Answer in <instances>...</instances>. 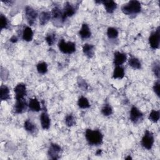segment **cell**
Here are the masks:
<instances>
[{
  "label": "cell",
  "instance_id": "obj_1",
  "mask_svg": "<svg viewBox=\"0 0 160 160\" xmlns=\"http://www.w3.org/2000/svg\"><path fill=\"white\" fill-rule=\"evenodd\" d=\"M86 139L90 145L98 146L103 142V136L99 130H92L88 129L85 134Z\"/></svg>",
  "mask_w": 160,
  "mask_h": 160
},
{
  "label": "cell",
  "instance_id": "obj_2",
  "mask_svg": "<svg viewBox=\"0 0 160 160\" xmlns=\"http://www.w3.org/2000/svg\"><path fill=\"white\" fill-rule=\"evenodd\" d=\"M141 6L140 3L135 0L130 1L127 4L124 5L121 8L123 13L127 15H136L141 12Z\"/></svg>",
  "mask_w": 160,
  "mask_h": 160
},
{
  "label": "cell",
  "instance_id": "obj_3",
  "mask_svg": "<svg viewBox=\"0 0 160 160\" xmlns=\"http://www.w3.org/2000/svg\"><path fill=\"white\" fill-rule=\"evenodd\" d=\"M59 50L64 54H72L76 51L75 44L73 42H65L64 40H61L58 43Z\"/></svg>",
  "mask_w": 160,
  "mask_h": 160
},
{
  "label": "cell",
  "instance_id": "obj_4",
  "mask_svg": "<svg viewBox=\"0 0 160 160\" xmlns=\"http://www.w3.org/2000/svg\"><path fill=\"white\" fill-rule=\"evenodd\" d=\"M153 143H154V137L152 133H151L148 130L146 131L141 140L142 146L147 149H151V148L153 147Z\"/></svg>",
  "mask_w": 160,
  "mask_h": 160
},
{
  "label": "cell",
  "instance_id": "obj_5",
  "mask_svg": "<svg viewBox=\"0 0 160 160\" xmlns=\"http://www.w3.org/2000/svg\"><path fill=\"white\" fill-rule=\"evenodd\" d=\"M160 41V33H159V27H158L156 31L151 33L149 38V43L150 46L152 49H158L159 46Z\"/></svg>",
  "mask_w": 160,
  "mask_h": 160
},
{
  "label": "cell",
  "instance_id": "obj_6",
  "mask_svg": "<svg viewBox=\"0 0 160 160\" xmlns=\"http://www.w3.org/2000/svg\"><path fill=\"white\" fill-rule=\"evenodd\" d=\"M25 13L27 21L30 25H33L37 18L38 13L37 12L31 7H27L25 9Z\"/></svg>",
  "mask_w": 160,
  "mask_h": 160
},
{
  "label": "cell",
  "instance_id": "obj_7",
  "mask_svg": "<svg viewBox=\"0 0 160 160\" xmlns=\"http://www.w3.org/2000/svg\"><path fill=\"white\" fill-rule=\"evenodd\" d=\"M15 93L16 100L24 98L26 95V85L23 83H19L14 89Z\"/></svg>",
  "mask_w": 160,
  "mask_h": 160
},
{
  "label": "cell",
  "instance_id": "obj_8",
  "mask_svg": "<svg viewBox=\"0 0 160 160\" xmlns=\"http://www.w3.org/2000/svg\"><path fill=\"white\" fill-rule=\"evenodd\" d=\"M61 151V147L54 143H52L48 151V155L52 159H58L59 158V153Z\"/></svg>",
  "mask_w": 160,
  "mask_h": 160
},
{
  "label": "cell",
  "instance_id": "obj_9",
  "mask_svg": "<svg viewBox=\"0 0 160 160\" xmlns=\"http://www.w3.org/2000/svg\"><path fill=\"white\" fill-rule=\"evenodd\" d=\"M27 106V103L24 98L16 100V102L15 106V111L18 114L22 113L26 110Z\"/></svg>",
  "mask_w": 160,
  "mask_h": 160
},
{
  "label": "cell",
  "instance_id": "obj_10",
  "mask_svg": "<svg viewBox=\"0 0 160 160\" xmlns=\"http://www.w3.org/2000/svg\"><path fill=\"white\" fill-rule=\"evenodd\" d=\"M76 12V8L73 7L69 3L67 2L64 5V10L63 12V19L64 21L68 17L72 16Z\"/></svg>",
  "mask_w": 160,
  "mask_h": 160
},
{
  "label": "cell",
  "instance_id": "obj_11",
  "mask_svg": "<svg viewBox=\"0 0 160 160\" xmlns=\"http://www.w3.org/2000/svg\"><path fill=\"white\" fill-rule=\"evenodd\" d=\"M143 113L135 106L132 107L130 111V120L134 123H137L143 118Z\"/></svg>",
  "mask_w": 160,
  "mask_h": 160
},
{
  "label": "cell",
  "instance_id": "obj_12",
  "mask_svg": "<svg viewBox=\"0 0 160 160\" xmlns=\"http://www.w3.org/2000/svg\"><path fill=\"white\" fill-rule=\"evenodd\" d=\"M127 59V56L125 53L120 52H115L114 54V64L116 66H120L123 64Z\"/></svg>",
  "mask_w": 160,
  "mask_h": 160
},
{
  "label": "cell",
  "instance_id": "obj_13",
  "mask_svg": "<svg viewBox=\"0 0 160 160\" xmlns=\"http://www.w3.org/2000/svg\"><path fill=\"white\" fill-rule=\"evenodd\" d=\"M101 3L103 4L106 11L108 13H113L117 8V4L111 0H104L101 1Z\"/></svg>",
  "mask_w": 160,
  "mask_h": 160
},
{
  "label": "cell",
  "instance_id": "obj_14",
  "mask_svg": "<svg viewBox=\"0 0 160 160\" xmlns=\"http://www.w3.org/2000/svg\"><path fill=\"white\" fill-rule=\"evenodd\" d=\"M79 35L83 39H87L91 36L92 33H91L90 29L87 24H86V23L83 24L82 27L79 32Z\"/></svg>",
  "mask_w": 160,
  "mask_h": 160
},
{
  "label": "cell",
  "instance_id": "obj_15",
  "mask_svg": "<svg viewBox=\"0 0 160 160\" xmlns=\"http://www.w3.org/2000/svg\"><path fill=\"white\" fill-rule=\"evenodd\" d=\"M40 120H41V124L43 129H48L51 124L50 119L49 118L48 115L46 112L43 113L41 115Z\"/></svg>",
  "mask_w": 160,
  "mask_h": 160
},
{
  "label": "cell",
  "instance_id": "obj_16",
  "mask_svg": "<svg viewBox=\"0 0 160 160\" xmlns=\"http://www.w3.org/2000/svg\"><path fill=\"white\" fill-rule=\"evenodd\" d=\"M28 106H29L30 110L32 111L38 112L41 110L40 104L39 101H38V100L36 98H32V99L30 100Z\"/></svg>",
  "mask_w": 160,
  "mask_h": 160
},
{
  "label": "cell",
  "instance_id": "obj_17",
  "mask_svg": "<svg viewBox=\"0 0 160 160\" xmlns=\"http://www.w3.org/2000/svg\"><path fill=\"white\" fill-rule=\"evenodd\" d=\"M94 46L90 44H85L83 47L84 54L88 58H92L94 55Z\"/></svg>",
  "mask_w": 160,
  "mask_h": 160
},
{
  "label": "cell",
  "instance_id": "obj_18",
  "mask_svg": "<svg viewBox=\"0 0 160 160\" xmlns=\"http://www.w3.org/2000/svg\"><path fill=\"white\" fill-rule=\"evenodd\" d=\"M125 76L124 68L120 66H116L114 69L113 78L114 79H122Z\"/></svg>",
  "mask_w": 160,
  "mask_h": 160
},
{
  "label": "cell",
  "instance_id": "obj_19",
  "mask_svg": "<svg viewBox=\"0 0 160 160\" xmlns=\"http://www.w3.org/2000/svg\"><path fill=\"white\" fill-rule=\"evenodd\" d=\"M33 33L31 28L26 27L23 33V39L26 41H31L33 40Z\"/></svg>",
  "mask_w": 160,
  "mask_h": 160
},
{
  "label": "cell",
  "instance_id": "obj_20",
  "mask_svg": "<svg viewBox=\"0 0 160 160\" xmlns=\"http://www.w3.org/2000/svg\"><path fill=\"white\" fill-rule=\"evenodd\" d=\"M51 14L49 12H42L40 15V23L41 25H45L50 20Z\"/></svg>",
  "mask_w": 160,
  "mask_h": 160
},
{
  "label": "cell",
  "instance_id": "obj_21",
  "mask_svg": "<svg viewBox=\"0 0 160 160\" xmlns=\"http://www.w3.org/2000/svg\"><path fill=\"white\" fill-rule=\"evenodd\" d=\"M1 100L6 101L10 99V90L9 88L5 85H2L1 87Z\"/></svg>",
  "mask_w": 160,
  "mask_h": 160
},
{
  "label": "cell",
  "instance_id": "obj_22",
  "mask_svg": "<svg viewBox=\"0 0 160 160\" xmlns=\"http://www.w3.org/2000/svg\"><path fill=\"white\" fill-rule=\"evenodd\" d=\"M52 18L54 20H61L62 22H63V12H61L58 8L55 7L53 9L52 13H51Z\"/></svg>",
  "mask_w": 160,
  "mask_h": 160
},
{
  "label": "cell",
  "instance_id": "obj_23",
  "mask_svg": "<svg viewBox=\"0 0 160 160\" xmlns=\"http://www.w3.org/2000/svg\"><path fill=\"white\" fill-rule=\"evenodd\" d=\"M78 105L80 108H82V109L88 108L90 106L88 99L83 96L81 97L78 100Z\"/></svg>",
  "mask_w": 160,
  "mask_h": 160
},
{
  "label": "cell",
  "instance_id": "obj_24",
  "mask_svg": "<svg viewBox=\"0 0 160 160\" xmlns=\"http://www.w3.org/2000/svg\"><path fill=\"white\" fill-rule=\"evenodd\" d=\"M129 64L134 69H140L141 67L139 60L136 58H131L129 60Z\"/></svg>",
  "mask_w": 160,
  "mask_h": 160
},
{
  "label": "cell",
  "instance_id": "obj_25",
  "mask_svg": "<svg viewBox=\"0 0 160 160\" xmlns=\"http://www.w3.org/2000/svg\"><path fill=\"white\" fill-rule=\"evenodd\" d=\"M25 129L31 133H34L35 131H36V126L35 125H34L31 121H30V120H26L25 122Z\"/></svg>",
  "mask_w": 160,
  "mask_h": 160
},
{
  "label": "cell",
  "instance_id": "obj_26",
  "mask_svg": "<svg viewBox=\"0 0 160 160\" xmlns=\"http://www.w3.org/2000/svg\"><path fill=\"white\" fill-rule=\"evenodd\" d=\"M37 70L40 74H45L48 71V65L45 62L40 63L37 65Z\"/></svg>",
  "mask_w": 160,
  "mask_h": 160
},
{
  "label": "cell",
  "instance_id": "obj_27",
  "mask_svg": "<svg viewBox=\"0 0 160 160\" xmlns=\"http://www.w3.org/2000/svg\"><path fill=\"white\" fill-rule=\"evenodd\" d=\"M107 35L110 39H115L118 36V31L114 28H109L107 31Z\"/></svg>",
  "mask_w": 160,
  "mask_h": 160
},
{
  "label": "cell",
  "instance_id": "obj_28",
  "mask_svg": "<svg viewBox=\"0 0 160 160\" xmlns=\"http://www.w3.org/2000/svg\"><path fill=\"white\" fill-rule=\"evenodd\" d=\"M149 119L154 123L158 122L159 120V111L153 110L149 114Z\"/></svg>",
  "mask_w": 160,
  "mask_h": 160
},
{
  "label": "cell",
  "instance_id": "obj_29",
  "mask_svg": "<svg viewBox=\"0 0 160 160\" xmlns=\"http://www.w3.org/2000/svg\"><path fill=\"white\" fill-rule=\"evenodd\" d=\"M65 123L68 127L73 126L76 123V121L74 116L71 114L67 115L65 119Z\"/></svg>",
  "mask_w": 160,
  "mask_h": 160
},
{
  "label": "cell",
  "instance_id": "obj_30",
  "mask_svg": "<svg viewBox=\"0 0 160 160\" xmlns=\"http://www.w3.org/2000/svg\"><path fill=\"white\" fill-rule=\"evenodd\" d=\"M101 113L104 116H110L113 113L112 108L109 105H105L101 110Z\"/></svg>",
  "mask_w": 160,
  "mask_h": 160
},
{
  "label": "cell",
  "instance_id": "obj_31",
  "mask_svg": "<svg viewBox=\"0 0 160 160\" xmlns=\"http://www.w3.org/2000/svg\"><path fill=\"white\" fill-rule=\"evenodd\" d=\"M56 35L54 33H50L47 35L46 38V41L48 44V45L52 46L56 41Z\"/></svg>",
  "mask_w": 160,
  "mask_h": 160
},
{
  "label": "cell",
  "instance_id": "obj_32",
  "mask_svg": "<svg viewBox=\"0 0 160 160\" xmlns=\"http://www.w3.org/2000/svg\"><path fill=\"white\" fill-rule=\"evenodd\" d=\"M0 20H1V30L7 29L8 27V20L3 15L0 16Z\"/></svg>",
  "mask_w": 160,
  "mask_h": 160
},
{
  "label": "cell",
  "instance_id": "obj_33",
  "mask_svg": "<svg viewBox=\"0 0 160 160\" xmlns=\"http://www.w3.org/2000/svg\"><path fill=\"white\" fill-rule=\"evenodd\" d=\"M153 71L157 78H159V73H160V68H159V62L155 63V64L153 66Z\"/></svg>",
  "mask_w": 160,
  "mask_h": 160
},
{
  "label": "cell",
  "instance_id": "obj_34",
  "mask_svg": "<svg viewBox=\"0 0 160 160\" xmlns=\"http://www.w3.org/2000/svg\"><path fill=\"white\" fill-rule=\"evenodd\" d=\"M153 90L155 93L158 95V96H159V82H157L154 83L153 87Z\"/></svg>",
  "mask_w": 160,
  "mask_h": 160
},
{
  "label": "cell",
  "instance_id": "obj_35",
  "mask_svg": "<svg viewBox=\"0 0 160 160\" xmlns=\"http://www.w3.org/2000/svg\"><path fill=\"white\" fill-rule=\"evenodd\" d=\"M78 83H79V87H80V88H83L84 90L87 89V85L86 82L84 81L83 79L80 80V82L78 81Z\"/></svg>",
  "mask_w": 160,
  "mask_h": 160
},
{
  "label": "cell",
  "instance_id": "obj_36",
  "mask_svg": "<svg viewBox=\"0 0 160 160\" xmlns=\"http://www.w3.org/2000/svg\"><path fill=\"white\" fill-rule=\"evenodd\" d=\"M18 41V38L16 36H13L11 39H10V41L12 43H16Z\"/></svg>",
  "mask_w": 160,
  "mask_h": 160
},
{
  "label": "cell",
  "instance_id": "obj_37",
  "mask_svg": "<svg viewBox=\"0 0 160 160\" xmlns=\"http://www.w3.org/2000/svg\"><path fill=\"white\" fill-rule=\"evenodd\" d=\"M3 3H5V4H12V3H13V2H12V1H6V2H3Z\"/></svg>",
  "mask_w": 160,
  "mask_h": 160
},
{
  "label": "cell",
  "instance_id": "obj_38",
  "mask_svg": "<svg viewBox=\"0 0 160 160\" xmlns=\"http://www.w3.org/2000/svg\"><path fill=\"white\" fill-rule=\"evenodd\" d=\"M101 152H102V151L101 150V149H98V151H97V152H96V155L97 156H99V155H100L101 154Z\"/></svg>",
  "mask_w": 160,
  "mask_h": 160
},
{
  "label": "cell",
  "instance_id": "obj_39",
  "mask_svg": "<svg viewBox=\"0 0 160 160\" xmlns=\"http://www.w3.org/2000/svg\"><path fill=\"white\" fill-rule=\"evenodd\" d=\"M125 159H132V158H131V156H128V157L126 158Z\"/></svg>",
  "mask_w": 160,
  "mask_h": 160
}]
</instances>
